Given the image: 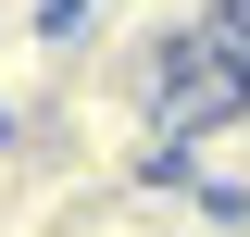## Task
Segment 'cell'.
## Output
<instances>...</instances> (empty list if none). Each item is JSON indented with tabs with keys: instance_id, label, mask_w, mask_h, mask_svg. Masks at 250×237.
I'll list each match as a JSON object with an SVG mask.
<instances>
[{
	"instance_id": "cell-2",
	"label": "cell",
	"mask_w": 250,
	"mask_h": 237,
	"mask_svg": "<svg viewBox=\"0 0 250 237\" xmlns=\"http://www.w3.org/2000/svg\"><path fill=\"white\" fill-rule=\"evenodd\" d=\"M225 237H250V212H225Z\"/></svg>"
},
{
	"instance_id": "cell-1",
	"label": "cell",
	"mask_w": 250,
	"mask_h": 237,
	"mask_svg": "<svg viewBox=\"0 0 250 237\" xmlns=\"http://www.w3.org/2000/svg\"><path fill=\"white\" fill-rule=\"evenodd\" d=\"M163 175H188L200 200H225V212H250V100H225V113H200L175 150H163Z\"/></svg>"
}]
</instances>
